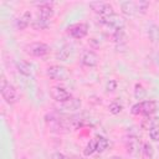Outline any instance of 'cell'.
<instances>
[{
	"label": "cell",
	"instance_id": "cell-1",
	"mask_svg": "<svg viewBox=\"0 0 159 159\" xmlns=\"http://www.w3.org/2000/svg\"><path fill=\"white\" fill-rule=\"evenodd\" d=\"M0 89H1V96L5 99V102L7 104H14L17 101V91L16 88L7 82V80L5 78L4 75H1V80H0Z\"/></svg>",
	"mask_w": 159,
	"mask_h": 159
},
{
	"label": "cell",
	"instance_id": "cell-2",
	"mask_svg": "<svg viewBox=\"0 0 159 159\" xmlns=\"http://www.w3.org/2000/svg\"><path fill=\"white\" fill-rule=\"evenodd\" d=\"M157 111V102L153 99H147V101H140L135 104L132 106L130 112L134 116H150Z\"/></svg>",
	"mask_w": 159,
	"mask_h": 159
},
{
	"label": "cell",
	"instance_id": "cell-3",
	"mask_svg": "<svg viewBox=\"0 0 159 159\" xmlns=\"http://www.w3.org/2000/svg\"><path fill=\"white\" fill-rule=\"evenodd\" d=\"M25 52L34 57H42L50 52V46L47 43L40 42V41L31 42L25 46Z\"/></svg>",
	"mask_w": 159,
	"mask_h": 159
},
{
	"label": "cell",
	"instance_id": "cell-4",
	"mask_svg": "<svg viewBox=\"0 0 159 159\" xmlns=\"http://www.w3.org/2000/svg\"><path fill=\"white\" fill-rule=\"evenodd\" d=\"M50 93H51V97L56 101V102H60L61 104L62 103H66L68 101L72 99V94L71 92H68L65 87H61V86H52L50 88Z\"/></svg>",
	"mask_w": 159,
	"mask_h": 159
},
{
	"label": "cell",
	"instance_id": "cell-5",
	"mask_svg": "<svg viewBox=\"0 0 159 159\" xmlns=\"http://www.w3.org/2000/svg\"><path fill=\"white\" fill-rule=\"evenodd\" d=\"M46 75L55 81H65L68 77V72L63 66L60 65H52L46 70Z\"/></svg>",
	"mask_w": 159,
	"mask_h": 159
},
{
	"label": "cell",
	"instance_id": "cell-6",
	"mask_svg": "<svg viewBox=\"0 0 159 159\" xmlns=\"http://www.w3.org/2000/svg\"><path fill=\"white\" fill-rule=\"evenodd\" d=\"M89 7L97 15H99V16H108V15L114 14L113 6L109 2H106V1H94V2H91L89 4Z\"/></svg>",
	"mask_w": 159,
	"mask_h": 159
},
{
	"label": "cell",
	"instance_id": "cell-7",
	"mask_svg": "<svg viewBox=\"0 0 159 159\" xmlns=\"http://www.w3.org/2000/svg\"><path fill=\"white\" fill-rule=\"evenodd\" d=\"M67 34L73 39H83L88 34V25L86 22H77L67 27Z\"/></svg>",
	"mask_w": 159,
	"mask_h": 159
},
{
	"label": "cell",
	"instance_id": "cell-8",
	"mask_svg": "<svg viewBox=\"0 0 159 159\" xmlns=\"http://www.w3.org/2000/svg\"><path fill=\"white\" fill-rule=\"evenodd\" d=\"M98 22L102 24V25H106L108 27H113L114 30L119 29V27H124L123 19L117 16L116 14H112V15H108V16H99Z\"/></svg>",
	"mask_w": 159,
	"mask_h": 159
},
{
	"label": "cell",
	"instance_id": "cell-9",
	"mask_svg": "<svg viewBox=\"0 0 159 159\" xmlns=\"http://www.w3.org/2000/svg\"><path fill=\"white\" fill-rule=\"evenodd\" d=\"M98 55L92 50H84L81 55V63L86 67H94L98 63Z\"/></svg>",
	"mask_w": 159,
	"mask_h": 159
},
{
	"label": "cell",
	"instance_id": "cell-10",
	"mask_svg": "<svg viewBox=\"0 0 159 159\" xmlns=\"http://www.w3.org/2000/svg\"><path fill=\"white\" fill-rule=\"evenodd\" d=\"M122 12L128 15V16H135L138 14V7H137V1H124L120 4Z\"/></svg>",
	"mask_w": 159,
	"mask_h": 159
},
{
	"label": "cell",
	"instance_id": "cell-11",
	"mask_svg": "<svg viewBox=\"0 0 159 159\" xmlns=\"http://www.w3.org/2000/svg\"><path fill=\"white\" fill-rule=\"evenodd\" d=\"M53 6L51 2H41L39 5V16H42L45 19H51L53 16Z\"/></svg>",
	"mask_w": 159,
	"mask_h": 159
},
{
	"label": "cell",
	"instance_id": "cell-12",
	"mask_svg": "<svg viewBox=\"0 0 159 159\" xmlns=\"http://www.w3.org/2000/svg\"><path fill=\"white\" fill-rule=\"evenodd\" d=\"M31 22V12L30 11H24L22 15L20 17H17L15 25H16V29L17 30H25Z\"/></svg>",
	"mask_w": 159,
	"mask_h": 159
},
{
	"label": "cell",
	"instance_id": "cell-13",
	"mask_svg": "<svg viewBox=\"0 0 159 159\" xmlns=\"http://www.w3.org/2000/svg\"><path fill=\"white\" fill-rule=\"evenodd\" d=\"M125 147H127V152L129 154H137L139 150V140L135 135H129L127 142H125Z\"/></svg>",
	"mask_w": 159,
	"mask_h": 159
},
{
	"label": "cell",
	"instance_id": "cell-14",
	"mask_svg": "<svg viewBox=\"0 0 159 159\" xmlns=\"http://www.w3.org/2000/svg\"><path fill=\"white\" fill-rule=\"evenodd\" d=\"M31 26H32V29L39 30V31L40 30H45V29H47L50 26V20L48 19H45L42 16H37L35 20H32Z\"/></svg>",
	"mask_w": 159,
	"mask_h": 159
},
{
	"label": "cell",
	"instance_id": "cell-15",
	"mask_svg": "<svg viewBox=\"0 0 159 159\" xmlns=\"http://www.w3.org/2000/svg\"><path fill=\"white\" fill-rule=\"evenodd\" d=\"M16 70L19 71V73H21L24 76H30L31 72H32L31 65L29 62H26V61H22V60L16 62Z\"/></svg>",
	"mask_w": 159,
	"mask_h": 159
},
{
	"label": "cell",
	"instance_id": "cell-16",
	"mask_svg": "<svg viewBox=\"0 0 159 159\" xmlns=\"http://www.w3.org/2000/svg\"><path fill=\"white\" fill-rule=\"evenodd\" d=\"M147 34H148V37L152 42H159V26L155 25V24H150L148 26V30H147Z\"/></svg>",
	"mask_w": 159,
	"mask_h": 159
},
{
	"label": "cell",
	"instance_id": "cell-17",
	"mask_svg": "<svg viewBox=\"0 0 159 159\" xmlns=\"http://www.w3.org/2000/svg\"><path fill=\"white\" fill-rule=\"evenodd\" d=\"M71 55V46L70 45H63L56 53V58L60 61H67V58Z\"/></svg>",
	"mask_w": 159,
	"mask_h": 159
},
{
	"label": "cell",
	"instance_id": "cell-18",
	"mask_svg": "<svg viewBox=\"0 0 159 159\" xmlns=\"http://www.w3.org/2000/svg\"><path fill=\"white\" fill-rule=\"evenodd\" d=\"M96 144H97V152L102 153L108 147V139L102 135H98V137H96Z\"/></svg>",
	"mask_w": 159,
	"mask_h": 159
},
{
	"label": "cell",
	"instance_id": "cell-19",
	"mask_svg": "<svg viewBox=\"0 0 159 159\" xmlns=\"http://www.w3.org/2000/svg\"><path fill=\"white\" fill-rule=\"evenodd\" d=\"M122 109H123V106H122V103L119 101H112L109 103V106H108V111L112 114H118V113L122 112Z\"/></svg>",
	"mask_w": 159,
	"mask_h": 159
},
{
	"label": "cell",
	"instance_id": "cell-20",
	"mask_svg": "<svg viewBox=\"0 0 159 159\" xmlns=\"http://www.w3.org/2000/svg\"><path fill=\"white\" fill-rule=\"evenodd\" d=\"M113 40L116 42H123L125 40V31H124V27H119V29H116L114 32H113Z\"/></svg>",
	"mask_w": 159,
	"mask_h": 159
},
{
	"label": "cell",
	"instance_id": "cell-21",
	"mask_svg": "<svg viewBox=\"0 0 159 159\" xmlns=\"http://www.w3.org/2000/svg\"><path fill=\"white\" fill-rule=\"evenodd\" d=\"M142 125H143V128H145V129H152L153 127L159 125V119H158V118H145V119L143 120Z\"/></svg>",
	"mask_w": 159,
	"mask_h": 159
},
{
	"label": "cell",
	"instance_id": "cell-22",
	"mask_svg": "<svg viewBox=\"0 0 159 159\" xmlns=\"http://www.w3.org/2000/svg\"><path fill=\"white\" fill-rule=\"evenodd\" d=\"M94 152H97V144H96V138H93L92 140H89V143L86 145L83 153L84 155H92Z\"/></svg>",
	"mask_w": 159,
	"mask_h": 159
},
{
	"label": "cell",
	"instance_id": "cell-23",
	"mask_svg": "<svg viewBox=\"0 0 159 159\" xmlns=\"http://www.w3.org/2000/svg\"><path fill=\"white\" fill-rule=\"evenodd\" d=\"M145 93H147V91L144 89L143 84L142 83H135V86H134V97L137 99H142L145 96Z\"/></svg>",
	"mask_w": 159,
	"mask_h": 159
},
{
	"label": "cell",
	"instance_id": "cell-24",
	"mask_svg": "<svg viewBox=\"0 0 159 159\" xmlns=\"http://www.w3.org/2000/svg\"><path fill=\"white\" fill-rule=\"evenodd\" d=\"M142 150H143V155H144L145 159H152V157H153V147L149 143H145L143 145Z\"/></svg>",
	"mask_w": 159,
	"mask_h": 159
},
{
	"label": "cell",
	"instance_id": "cell-25",
	"mask_svg": "<svg viewBox=\"0 0 159 159\" xmlns=\"http://www.w3.org/2000/svg\"><path fill=\"white\" fill-rule=\"evenodd\" d=\"M137 7H138V14L139 15L140 14H145L148 7H149V2L148 1H143V0L137 1Z\"/></svg>",
	"mask_w": 159,
	"mask_h": 159
},
{
	"label": "cell",
	"instance_id": "cell-26",
	"mask_svg": "<svg viewBox=\"0 0 159 159\" xmlns=\"http://www.w3.org/2000/svg\"><path fill=\"white\" fill-rule=\"evenodd\" d=\"M149 137H150L152 140H154V142H159V125L153 127V128L149 130Z\"/></svg>",
	"mask_w": 159,
	"mask_h": 159
},
{
	"label": "cell",
	"instance_id": "cell-27",
	"mask_svg": "<svg viewBox=\"0 0 159 159\" xmlns=\"http://www.w3.org/2000/svg\"><path fill=\"white\" fill-rule=\"evenodd\" d=\"M117 87V82L114 80H109V82L107 83V89L108 91H114Z\"/></svg>",
	"mask_w": 159,
	"mask_h": 159
}]
</instances>
